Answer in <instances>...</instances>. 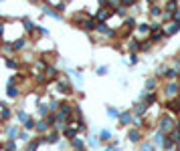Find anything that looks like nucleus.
Returning <instances> with one entry per match:
<instances>
[{"label":"nucleus","instance_id":"nucleus-23","mask_svg":"<svg viewBox=\"0 0 180 151\" xmlns=\"http://www.w3.org/2000/svg\"><path fill=\"white\" fill-rule=\"evenodd\" d=\"M178 149H180V143H178Z\"/></svg>","mask_w":180,"mask_h":151},{"label":"nucleus","instance_id":"nucleus-18","mask_svg":"<svg viewBox=\"0 0 180 151\" xmlns=\"http://www.w3.org/2000/svg\"><path fill=\"white\" fill-rule=\"evenodd\" d=\"M24 125H27V129H31V127H32V125H35V121H32V119H31V121H27V123H24Z\"/></svg>","mask_w":180,"mask_h":151},{"label":"nucleus","instance_id":"nucleus-10","mask_svg":"<svg viewBox=\"0 0 180 151\" xmlns=\"http://www.w3.org/2000/svg\"><path fill=\"white\" fill-rule=\"evenodd\" d=\"M144 111H146V105H138V107H136V113H138V115H142Z\"/></svg>","mask_w":180,"mask_h":151},{"label":"nucleus","instance_id":"nucleus-24","mask_svg":"<svg viewBox=\"0 0 180 151\" xmlns=\"http://www.w3.org/2000/svg\"><path fill=\"white\" fill-rule=\"evenodd\" d=\"M0 149H2V145H0Z\"/></svg>","mask_w":180,"mask_h":151},{"label":"nucleus","instance_id":"nucleus-22","mask_svg":"<svg viewBox=\"0 0 180 151\" xmlns=\"http://www.w3.org/2000/svg\"><path fill=\"white\" fill-rule=\"evenodd\" d=\"M2 30H4V26H2V24H0V34H2Z\"/></svg>","mask_w":180,"mask_h":151},{"label":"nucleus","instance_id":"nucleus-17","mask_svg":"<svg viewBox=\"0 0 180 151\" xmlns=\"http://www.w3.org/2000/svg\"><path fill=\"white\" fill-rule=\"evenodd\" d=\"M178 73V71H176ZM176 73H174V71H168V73H166V77H170V79H172V77H176Z\"/></svg>","mask_w":180,"mask_h":151},{"label":"nucleus","instance_id":"nucleus-4","mask_svg":"<svg viewBox=\"0 0 180 151\" xmlns=\"http://www.w3.org/2000/svg\"><path fill=\"white\" fill-rule=\"evenodd\" d=\"M180 28V24L178 22H174V24H170V26H168V30H166V34H168V36H170V34H174V32H176V30Z\"/></svg>","mask_w":180,"mask_h":151},{"label":"nucleus","instance_id":"nucleus-9","mask_svg":"<svg viewBox=\"0 0 180 151\" xmlns=\"http://www.w3.org/2000/svg\"><path fill=\"white\" fill-rule=\"evenodd\" d=\"M156 143H164V133H158V135H156Z\"/></svg>","mask_w":180,"mask_h":151},{"label":"nucleus","instance_id":"nucleus-5","mask_svg":"<svg viewBox=\"0 0 180 151\" xmlns=\"http://www.w3.org/2000/svg\"><path fill=\"white\" fill-rule=\"evenodd\" d=\"M170 127H172V119L164 117V119H162V129H170Z\"/></svg>","mask_w":180,"mask_h":151},{"label":"nucleus","instance_id":"nucleus-8","mask_svg":"<svg viewBox=\"0 0 180 151\" xmlns=\"http://www.w3.org/2000/svg\"><path fill=\"white\" fill-rule=\"evenodd\" d=\"M130 139H132V141H138V139H140V133H138V131H132V133H130Z\"/></svg>","mask_w":180,"mask_h":151},{"label":"nucleus","instance_id":"nucleus-7","mask_svg":"<svg viewBox=\"0 0 180 151\" xmlns=\"http://www.w3.org/2000/svg\"><path fill=\"white\" fill-rule=\"evenodd\" d=\"M38 143H41V139H38V141H32V143L28 145V149H27V151H35V149L38 147Z\"/></svg>","mask_w":180,"mask_h":151},{"label":"nucleus","instance_id":"nucleus-20","mask_svg":"<svg viewBox=\"0 0 180 151\" xmlns=\"http://www.w3.org/2000/svg\"><path fill=\"white\" fill-rule=\"evenodd\" d=\"M174 20H180V12H178V10L174 12Z\"/></svg>","mask_w":180,"mask_h":151},{"label":"nucleus","instance_id":"nucleus-16","mask_svg":"<svg viewBox=\"0 0 180 151\" xmlns=\"http://www.w3.org/2000/svg\"><path fill=\"white\" fill-rule=\"evenodd\" d=\"M108 113H109V117H118V111L115 109H108Z\"/></svg>","mask_w":180,"mask_h":151},{"label":"nucleus","instance_id":"nucleus-12","mask_svg":"<svg viewBox=\"0 0 180 151\" xmlns=\"http://www.w3.org/2000/svg\"><path fill=\"white\" fill-rule=\"evenodd\" d=\"M109 137H111L109 131H101V139H109Z\"/></svg>","mask_w":180,"mask_h":151},{"label":"nucleus","instance_id":"nucleus-14","mask_svg":"<svg viewBox=\"0 0 180 151\" xmlns=\"http://www.w3.org/2000/svg\"><path fill=\"white\" fill-rule=\"evenodd\" d=\"M105 16H108V10H101V12H99V14H97V18H101V20H103V18H105Z\"/></svg>","mask_w":180,"mask_h":151},{"label":"nucleus","instance_id":"nucleus-13","mask_svg":"<svg viewBox=\"0 0 180 151\" xmlns=\"http://www.w3.org/2000/svg\"><path fill=\"white\" fill-rule=\"evenodd\" d=\"M146 89H148V91H152V89H154V81H152V79H150L148 83H146Z\"/></svg>","mask_w":180,"mask_h":151},{"label":"nucleus","instance_id":"nucleus-19","mask_svg":"<svg viewBox=\"0 0 180 151\" xmlns=\"http://www.w3.org/2000/svg\"><path fill=\"white\" fill-rule=\"evenodd\" d=\"M142 151H152V147H150V145L146 143V145H142Z\"/></svg>","mask_w":180,"mask_h":151},{"label":"nucleus","instance_id":"nucleus-1","mask_svg":"<svg viewBox=\"0 0 180 151\" xmlns=\"http://www.w3.org/2000/svg\"><path fill=\"white\" fill-rule=\"evenodd\" d=\"M174 93H178V85H174V83H170L168 87H166V95H170L172 97Z\"/></svg>","mask_w":180,"mask_h":151},{"label":"nucleus","instance_id":"nucleus-21","mask_svg":"<svg viewBox=\"0 0 180 151\" xmlns=\"http://www.w3.org/2000/svg\"><path fill=\"white\" fill-rule=\"evenodd\" d=\"M122 2H123V4H132V2H134V0H122Z\"/></svg>","mask_w":180,"mask_h":151},{"label":"nucleus","instance_id":"nucleus-15","mask_svg":"<svg viewBox=\"0 0 180 151\" xmlns=\"http://www.w3.org/2000/svg\"><path fill=\"white\" fill-rule=\"evenodd\" d=\"M14 135H16V129H12V127H10V129H8V137H10V139H12V137H14Z\"/></svg>","mask_w":180,"mask_h":151},{"label":"nucleus","instance_id":"nucleus-25","mask_svg":"<svg viewBox=\"0 0 180 151\" xmlns=\"http://www.w3.org/2000/svg\"><path fill=\"white\" fill-rule=\"evenodd\" d=\"M152 2H154V0H152Z\"/></svg>","mask_w":180,"mask_h":151},{"label":"nucleus","instance_id":"nucleus-11","mask_svg":"<svg viewBox=\"0 0 180 151\" xmlns=\"http://www.w3.org/2000/svg\"><path fill=\"white\" fill-rule=\"evenodd\" d=\"M8 95H10V97H16V95H18V91H16V89H8Z\"/></svg>","mask_w":180,"mask_h":151},{"label":"nucleus","instance_id":"nucleus-2","mask_svg":"<svg viewBox=\"0 0 180 151\" xmlns=\"http://www.w3.org/2000/svg\"><path fill=\"white\" fill-rule=\"evenodd\" d=\"M130 121H132V113H122V115H119V123H122V125L130 123Z\"/></svg>","mask_w":180,"mask_h":151},{"label":"nucleus","instance_id":"nucleus-6","mask_svg":"<svg viewBox=\"0 0 180 151\" xmlns=\"http://www.w3.org/2000/svg\"><path fill=\"white\" fill-rule=\"evenodd\" d=\"M59 91H63V93H69V85H67V83H59Z\"/></svg>","mask_w":180,"mask_h":151},{"label":"nucleus","instance_id":"nucleus-3","mask_svg":"<svg viewBox=\"0 0 180 151\" xmlns=\"http://www.w3.org/2000/svg\"><path fill=\"white\" fill-rule=\"evenodd\" d=\"M168 107H170V109H172V111H180V97H178V99H172Z\"/></svg>","mask_w":180,"mask_h":151}]
</instances>
